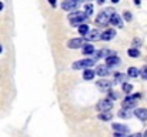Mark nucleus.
<instances>
[{
    "label": "nucleus",
    "mask_w": 147,
    "mask_h": 137,
    "mask_svg": "<svg viewBox=\"0 0 147 137\" xmlns=\"http://www.w3.org/2000/svg\"><path fill=\"white\" fill-rule=\"evenodd\" d=\"M94 72L92 70V69H87V70H84V73H83V77H84V80H93L94 79Z\"/></svg>",
    "instance_id": "nucleus-16"
},
{
    "label": "nucleus",
    "mask_w": 147,
    "mask_h": 137,
    "mask_svg": "<svg viewBox=\"0 0 147 137\" xmlns=\"http://www.w3.org/2000/svg\"><path fill=\"white\" fill-rule=\"evenodd\" d=\"M98 119H100V120H104V121H109V120H111V119H113V114H110L109 111H106V113L98 114Z\"/></svg>",
    "instance_id": "nucleus-17"
},
{
    "label": "nucleus",
    "mask_w": 147,
    "mask_h": 137,
    "mask_svg": "<svg viewBox=\"0 0 147 137\" xmlns=\"http://www.w3.org/2000/svg\"><path fill=\"white\" fill-rule=\"evenodd\" d=\"M93 10H94V9H93V4L87 3V4L84 6V14H86V16H92V14H93Z\"/></svg>",
    "instance_id": "nucleus-18"
},
{
    "label": "nucleus",
    "mask_w": 147,
    "mask_h": 137,
    "mask_svg": "<svg viewBox=\"0 0 147 137\" xmlns=\"http://www.w3.org/2000/svg\"><path fill=\"white\" fill-rule=\"evenodd\" d=\"M86 14H84V11H73V13H70L69 14V20H70V24L71 26H82V23L86 20Z\"/></svg>",
    "instance_id": "nucleus-1"
},
{
    "label": "nucleus",
    "mask_w": 147,
    "mask_h": 137,
    "mask_svg": "<svg viewBox=\"0 0 147 137\" xmlns=\"http://www.w3.org/2000/svg\"><path fill=\"white\" fill-rule=\"evenodd\" d=\"M79 32H80V34H87L89 33V27H87V24H82L80 27H79Z\"/></svg>",
    "instance_id": "nucleus-21"
},
{
    "label": "nucleus",
    "mask_w": 147,
    "mask_h": 137,
    "mask_svg": "<svg viewBox=\"0 0 147 137\" xmlns=\"http://www.w3.org/2000/svg\"><path fill=\"white\" fill-rule=\"evenodd\" d=\"M77 6H79V1H76V0H66V1L61 3V7H63L64 10H67V11L74 10Z\"/></svg>",
    "instance_id": "nucleus-6"
},
{
    "label": "nucleus",
    "mask_w": 147,
    "mask_h": 137,
    "mask_svg": "<svg viewBox=\"0 0 147 137\" xmlns=\"http://www.w3.org/2000/svg\"><path fill=\"white\" fill-rule=\"evenodd\" d=\"M129 56H130V57H139V56H140V51H139L137 49H130V50H129Z\"/></svg>",
    "instance_id": "nucleus-22"
},
{
    "label": "nucleus",
    "mask_w": 147,
    "mask_h": 137,
    "mask_svg": "<svg viewBox=\"0 0 147 137\" xmlns=\"http://www.w3.org/2000/svg\"><path fill=\"white\" fill-rule=\"evenodd\" d=\"M84 45V39L82 37V39H71V40H69V43L67 46L70 47V49H79V47H82V46Z\"/></svg>",
    "instance_id": "nucleus-8"
},
{
    "label": "nucleus",
    "mask_w": 147,
    "mask_h": 137,
    "mask_svg": "<svg viewBox=\"0 0 147 137\" xmlns=\"http://www.w3.org/2000/svg\"><path fill=\"white\" fill-rule=\"evenodd\" d=\"M98 39H101V34H100V32H98L97 29L90 30V32L84 36V40H98Z\"/></svg>",
    "instance_id": "nucleus-7"
},
{
    "label": "nucleus",
    "mask_w": 147,
    "mask_h": 137,
    "mask_svg": "<svg viewBox=\"0 0 147 137\" xmlns=\"http://www.w3.org/2000/svg\"><path fill=\"white\" fill-rule=\"evenodd\" d=\"M83 53L84 54H92V53H94V47L92 45H86L83 47Z\"/></svg>",
    "instance_id": "nucleus-19"
},
{
    "label": "nucleus",
    "mask_w": 147,
    "mask_h": 137,
    "mask_svg": "<svg viewBox=\"0 0 147 137\" xmlns=\"http://www.w3.org/2000/svg\"><path fill=\"white\" fill-rule=\"evenodd\" d=\"M97 87L100 90H110V87H111V83L109 82V80H98L97 82Z\"/></svg>",
    "instance_id": "nucleus-11"
},
{
    "label": "nucleus",
    "mask_w": 147,
    "mask_h": 137,
    "mask_svg": "<svg viewBox=\"0 0 147 137\" xmlns=\"http://www.w3.org/2000/svg\"><path fill=\"white\" fill-rule=\"evenodd\" d=\"M111 107H113V101L110 100V99H106V100H101L100 103L97 104V109L101 111V113H106V111H109V110H111Z\"/></svg>",
    "instance_id": "nucleus-5"
},
{
    "label": "nucleus",
    "mask_w": 147,
    "mask_h": 137,
    "mask_svg": "<svg viewBox=\"0 0 147 137\" xmlns=\"http://www.w3.org/2000/svg\"><path fill=\"white\" fill-rule=\"evenodd\" d=\"M119 116H120V117H123V119H129V117H130V113H129V110L126 111V110L123 109V110H120V111H119Z\"/></svg>",
    "instance_id": "nucleus-24"
},
{
    "label": "nucleus",
    "mask_w": 147,
    "mask_h": 137,
    "mask_svg": "<svg viewBox=\"0 0 147 137\" xmlns=\"http://www.w3.org/2000/svg\"><path fill=\"white\" fill-rule=\"evenodd\" d=\"M114 137H131V136H124V134H120V133H114Z\"/></svg>",
    "instance_id": "nucleus-28"
},
{
    "label": "nucleus",
    "mask_w": 147,
    "mask_h": 137,
    "mask_svg": "<svg viewBox=\"0 0 147 137\" xmlns=\"http://www.w3.org/2000/svg\"><path fill=\"white\" fill-rule=\"evenodd\" d=\"M110 23H111V24H114V26H117V27H121V26H123L121 17H120L117 13L111 14V17H110Z\"/></svg>",
    "instance_id": "nucleus-9"
},
{
    "label": "nucleus",
    "mask_w": 147,
    "mask_h": 137,
    "mask_svg": "<svg viewBox=\"0 0 147 137\" xmlns=\"http://www.w3.org/2000/svg\"><path fill=\"white\" fill-rule=\"evenodd\" d=\"M143 137H147V130L144 132V134H143Z\"/></svg>",
    "instance_id": "nucleus-31"
},
{
    "label": "nucleus",
    "mask_w": 147,
    "mask_h": 137,
    "mask_svg": "<svg viewBox=\"0 0 147 137\" xmlns=\"http://www.w3.org/2000/svg\"><path fill=\"white\" fill-rule=\"evenodd\" d=\"M96 73H97L100 77H106V76L109 74V67H107V66H98Z\"/></svg>",
    "instance_id": "nucleus-15"
},
{
    "label": "nucleus",
    "mask_w": 147,
    "mask_h": 137,
    "mask_svg": "<svg viewBox=\"0 0 147 137\" xmlns=\"http://www.w3.org/2000/svg\"><path fill=\"white\" fill-rule=\"evenodd\" d=\"M114 36H116V32L110 29V30H106L104 33H101V40H111Z\"/></svg>",
    "instance_id": "nucleus-14"
},
{
    "label": "nucleus",
    "mask_w": 147,
    "mask_h": 137,
    "mask_svg": "<svg viewBox=\"0 0 147 137\" xmlns=\"http://www.w3.org/2000/svg\"><path fill=\"white\" fill-rule=\"evenodd\" d=\"M111 14H114V11H113L111 9H107L106 11H101L97 17H96V23L100 24V26H104V24L110 23V17H111Z\"/></svg>",
    "instance_id": "nucleus-2"
},
{
    "label": "nucleus",
    "mask_w": 147,
    "mask_h": 137,
    "mask_svg": "<svg viewBox=\"0 0 147 137\" xmlns=\"http://www.w3.org/2000/svg\"><path fill=\"white\" fill-rule=\"evenodd\" d=\"M123 90L126 91V93H130V91L133 90V86L129 84V83H123Z\"/></svg>",
    "instance_id": "nucleus-25"
},
{
    "label": "nucleus",
    "mask_w": 147,
    "mask_h": 137,
    "mask_svg": "<svg viewBox=\"0 0 147 137\" xmlns=\"http://www.w3.org/2000/svg\"><path fill=\"white\" fill-rule=\"evenodd\" d=\"M129 76H130V77H137V76H139V69L130 67V69H129Z\"/></svg>",
    "instance_id": "nucleus-20"
},
{
    "label": "nucleus",
    "mask_w": 147,
    "mask_h": 137,
    "mask_svg": "<svg viewBox=\"0 0 147 137\" xmlns=\"http://www.w3.org/2000/svg\"><path fill=\"white\" fill-rule=\"evenodd\" d=\"M134 114H136L137 119H140V120H143V121L147 120V109H137Z\"/></svg>",
    "instance_id": "nucleus-13"
},
{
    "label": "nucleus",
    "mask_w": 147,
    "mask_h": 137,
    "mask_svg": "<svg viewBox=\"0 0 147 137\" xmlns=\"http://www.w3.org/2000/svg\"><path fill=\"white\" fill-rule=\"evenodd\" d=\"M131 137H143V136H142L140 133H136V134H133V136H131Z\"/></svg>",
    "instance_id": "nucleus-29"
},
{
    "label": "nucleus",
    "mask_w": 147,
    "mask_h": 137,
    "mask_svg": "<svg viewBox=\"0 0 147 137\" xmlns=\"http://www.w3.org/2000/svg\"><path fill=\"white\" fill-rule=\"evenodd\" d=\"M1 10H3V3L0 1V11H1Z\"/></svg>",
    "instance_id": "nucleus-30"
},
{
    "label": "nucleus",
    "mask_w": 147,
    "mask_h": 137,
    "mask_svg": "<svg viewBox=\"0 0 147 137\" xmlns=\"http://www.w3.org/2000/svg\"><path fill=\"white\" fill-rule=\"evenodd\" d=\"M119 63H120V60H119L117 56H110V57L106 59V66H107V67H110V66H116V64H119Z\"/></svg>",
    "instance_id": "nucleus-12"
},
{
    "label": "nucleus",
    "mask_w": 147,
    "mask_h": 137,
    "mask_svg": "<svg viewBox=\"0 0 147 137\" xmlns=\"http://www.w3.org/2000/svg\"><path fill=\"white\" fill-rule=\"evenodd\" d=\"M126 79V74H120V73H117L116 76H114V83H120V82H123Z\"/></svg>",
    "instance_id": "nucleus-23"
},
{
    "label": "nucleus",
    "mask_w": 147,
    "mask_h": 137,
    "mask_svg": "<svg viewBox=\"0 0 147 137\" xmlns=\"http://www.w3.org/2000/svg\"><path fill=\"white\" fill-rule=\"evenodd\" d=\"M123 17L129 22V20H131V14H130V11H124V14H123Z\"/></svg>",
    "instance_id": "nucleus-27"
},
{
    "label": "nucleus",
    "mask_w": 147,
    "mask_h": 137,
    "mask_svg": "<svg viewBox=\"0 0 147 137\" xmlns=\"http://www.w3.org/2000/svg\"><path fill=\"white\" fill-rule=\"evenodd\" d=\"M94 63H96L94 59H84V60H80V61L73 63V69H74V70H79V69H89V67H93Z\"/></svg>",
    "instance_id": "nucleus-3"
},
{
    "label": "nucleus",
    "mask_w": 147,
    "mask_h": 137,
    "mask_svg": "<svg viewBox=\"0 0 147 137\" xmlns=\"http://www.w3.org/2000/svg\"><path fill=\"white\" fill-rule=\"evenodd\" d=\"M140 99V94H133V96H129V97H126L124 99V101H123V109L126 110H129V109H131V107H134L136 106V101Z\"/></svg>",
    "instance_id": "nucleus-4"
},
{
    "label": "nucleus",
    "mask_w": 147,
    "mask_h": 137,
    "mask_svg": "<svg viewBox=\"0 0 147 137\" xmlns=\"http://www.w3.org/2000/svg\"><path fill=\"white\" fill-rule=\"evenodd\" d=\"M113 130H114V133H120V134L129 132L127 126H124V124H119V123H114V124H113Z\"/></svg>",
    "instance_id": "nucleus-10"
},
{
    "label": "nucleus",
    "mask_w": 147,
    "mask_h": 137,
    "mask_svg": "<svg viewBox=\"0 0 147 137\" xmlns=\"http://www.w3.org/2000/svg\"><path fill=\"white\" fill-rule=\"evenodd\" d=\"M140 74H142V77H143L144 80H147V66H144V67L142 69V73H140Z\"/></svg>",
    "instance_id": "nucleus-26"
},
{
    "label": "nucleus",
    "mask_w": 147,
    "mask_h": 137,
    "mask_svg": "<svg viewBox=\"0 0 147 137\" xmlns=\"http://www.w3.org/2000/svg\"><path fill=\"white\" fill-rule=\"evenodd\" d=\"M1 50H3V47H1V45H0V53H1Z\"/></svg>",
    "instance_id": "nucleus-32"
}]
</instances>
